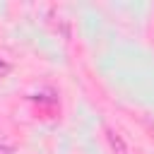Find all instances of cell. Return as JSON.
<instances>
[{"label":"cell","instance_id":"cell-1","mask_svg":"<svg viewBox=\"0 0 154 154\" xmlns=\"http://www.w3.org/2000/svg\"><path fill=\"white\" fill-rule=\"evenodd\" d=\"M106 137H108V142H111V149H113L116 154H128V149H125V142H123V137H120L118 132H113V130H106Z\"/></svg>","mask_w":154,"mask_h":154},{"label":"cell","instance_id":"cell-2","mask_svg":"<svg viewBox=\"0 0 154 154\" xmlns=\"http://www.w3.org/2000/svg\"><path fill=\"white\" fill-rule=\"evenodd\" d=\"M10 72H12V65H10L5 58H0V79H2V77H7Z\"/></svg>","mask_w":154,"mask_h":154},{"label":"cell","instance_id":"cell-3","mask_svg":"<svg viewBox=\"0 0 154 154\" xmlns=\"http://www.w3.org/2000/svg\"><path fill=\"white\" fill-rule=\"evenodd\" d=\"M0 154H14V147H10V144H0Z\"/></svg>","mask_w":154,"mask_h":154}]
</instances>
